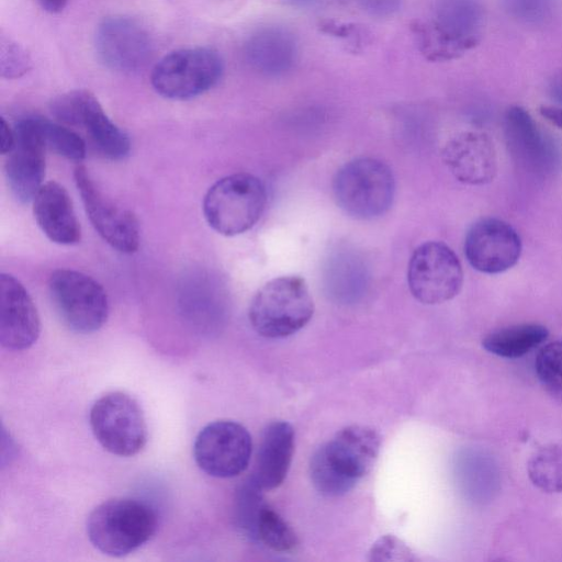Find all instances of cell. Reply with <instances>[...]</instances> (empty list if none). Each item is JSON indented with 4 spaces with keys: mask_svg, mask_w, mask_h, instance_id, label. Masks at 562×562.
Here are the masks:
<instances>
[{
    "mask_svg": "<svg viewBox=\"0 0 562 562\" xmlns=\"http://www.w3.org/2000/svg\"><path fill=\"white\" fill-rule=\"evenodd\" d=\"M380 447V435L369 426L350 425L340 429L311 458L314 487L328 497L350 492L374 467Z\"/></svg>",
    "mask_w": 562,
    "mask_h": 562,
    "instance_id": "6da1fadb",
    "label": "cell"
},
{
    "mask_svg": "<svg viewBox=\"0 0 562 562\" xmlns=\"http://www.w3.org/2000/svg\"><path fill=\"white\" fill-rule=\"evenodd\" d=\"M158 519L146 503L115 497L98 505L87 519V535L94 548L110 557L127 555L156 532Z\"/></svg>",
    "mask_w": 562,
    "mask_h": 562,
    "instance_id": "7a4b0ae2",
    "label": "cell"
},
{
    "mask_svg": "<svg viewBox=\"0 0 562 562\" xmlns=\"http://www.w3.org/2000/svg\"><path fill=\"white\" fill-rule=\"evenodd\" d=\"M314 314V303L304 279L297 276L274 278L254 295L248 318L266 338H284L302 329Z\"/></svg>",
    "mask_w": 562,
    "mask_h": 562,
    "instance_id": "3957f363",
    "label": "cell"
},
{
    "mask_svg": "<svg viewBox=\"0 0 562 562\" xmlns=\"http://www.w3.org/2000/svg\"><path fill=\"white\" fill-rule=\"evenodd\" d=\"M484 26L482 0H436L418 31L422 50L432 60L458 58L480 43Z\"/></svg>",
    "mask_w": 562,
    "mask_h": 562,
    "instance_id": "277c9868",
    "label": "cell"
},
{
    "mask_svg": "<svg viewBox=\"0 0 562 562\" xmlns=\"http://www.w3.org/2000/svg\"><path fill=\"white\" fill-rule=\"evenodd\" d=\"M334 198L349 216L372 220L386 213L395 194V180L383 161L362 157L345 164L333 181Z\"/></svg>",
    "mask_w": 562,
    "mask_h": 562,
    "instance_id": "5b68a950",
    "label": "cell"
},
{
    "mask_svg": "<svg viewBox=\"0 0 562 562\" xmlns=\"http://www.w3.org/2000/svg\"><path fill=\"white\" fill-rule=\"evenodd\" d=\"M267 192L260 179L247 172L216 181L203 200L207 224L218 234L236 236L250 229L260 218Z\"/></svg>",
    "mask_w": 562,
    "mask_h": 562,
    "instance_id": "8992f818",
    "label": "cell"
},
{
    "mask_svg": "<svg viewBox=\"0 0 562 562\" xmlns=\"http://www.w3.org/2000/svg\"><path fill=\"white\" fill-rule=\"evenodd\" d=\"M223 70V60L216 50L182 48L164 56L155 65L151 85L166 99L189 100L212 89Z\"/></svg>",
    "mask_w": 562,
    "mask_h": 562,
    "instance_id": "52a82bcc",
    "label": "cell"
},
{
    "mask_svg": "<svg viewBox=\"0 0 562 562\" xmlns=\"http://www.w3.org/2000/svg\"><path fill=\"white\" fill-rule=\"evenodd\" d=\"M54 306L71 330L91 334L109 316V301L103 286L92 277L71 269H57L48 279Z\"/></svg>",
    "mask_w": 562,
    "mask_h": 562,
    "instance_id": "ba28073f",
    "label": "cell"
},
{
    "mask_svg": "<svg viewBox=\"0 0 562 562\" xmlns=\"http://www.w3.org/2000/svg\"><path fill=\"white\" fill-rule=\"evenodd\" d=\"M89 419L94 438L112 454L135 456L147 442L143 409L126 393L110 392L98 398L90 409Z\"/></svg>",
    "mask_w": 562,
    "mask_h": 562,
    "instance_id": "9c48e42d",
    "label": "cell"
},
{
    "mask_svg": "<svg viewBox=\"0 0 562 562\" xmlns=\"http://www.w3.org/2000/svg\"><path fill=\"white\" fill-rule=\"evenodd\" d=\"M55 120L67 126L82 128L97 151L106 159H124L131 149L127 134L104 112L93 93L72 90L56 97L50 103Z\"/></svg>",
    "mask_w": 562,
    "mask_h": 562,
    "instance_id": "30bf717a",
    "label": "cell"
},
{
    "mask_svg": "<svg viewBox=\"0 0 562 562\" xmlns=\"http://www.w3.org/2000/svg\"><path fill=\"white\" fill-rule=\"evenodd\" d=\"M407 282L413 296L423 304H441L460 292L463 283L462 266L448 245L426 241L411 257Z\"/></svg>",
    "mask_w": 562,
    "mask_h": 562,
    "instance_id": "8fae6325",
    "label": "cell"
},
{
    "mask_svg": "<svg viewBox=\"0 0 562 562\" xmlns=\"http://www.w3.org/2000/svg\"><path fill=\"white\" fill-rule=\"evenodd\" d=\"M252 451L248 430L234 420H215L198 434L193 456L199 468L206 474L228 479L243 473Z\"/></svg>",
    "mask_w": 562,
    "mask_h": 562,
    "instance_id": "7c38bea8",
    "label": "cell"
},
{
    "mask_svg": "<svg viewBox=\"0 0 562 562\" xmlns=\"http://www.w3.org/2000/svg\"><path fill=\"white\" fill-rule=\"evenodd\" d=\"M74 178L86 213L98 234L117 251L135 252L139 246V225L136 216L108 198L98 188L85 166L79 165L75 168Z\"/></svg>",
    "mask_w": 562,
    "mask_h": 562,
    "instance_id": "4fadbf2b",
    "label": "cell"
},
{
    "mask_svg": "<svg viewBox=\"0 0 562 562\" xmlns=\"http://www.w3.org/2000/svg\"><path fill=\"white\" fill-rule=\"evenodd\" d=\"M94 45L103 65L119 72L138 71L154 56L149 32L138 21L123 15L109 16L98 25Z\"/></svg>",
    "mask_w": 562,
    "mask_h": 562,
    "instance_id": "5bb4252c",
    "label": "cell"
},
{
    "mask_svg": "<svg viewBox=\"0 0 562 562\" xmlns=\"http://www.w3.org/2000/svg\"><path fill=\"white\" fill-rule=\"evenodd\" d=\"M464 255L477 271L488 274L514 267L521 255V239L503 220L484 217L476 221L464 239Z\"/></svg>",
    "mask_w": 562,
    "mask_h": 562,
    "instance_id": "9a60e30c",
    "label": "cell"
},
{
    "mask_svg": "<svg viewBox=\"0 0 562 562\" xmlns=\"http://www.w3.org/2000/svg\"><path fill=\"white\" fill-rule=\"evenodd\" d=\"M13 128L15 144L7 155L4 176L12 195L19 202L27 203L44 184L46 147L33 116L20 120Z\"/></svg>",
    "mask_w": 562,
    "mask_h": 562,
    "instance_id": "2e32d148",
    "label": "cell"
},
{
    "mask_svg": "<svg viewBox=\"0 0 562 562\" xmlns=\"http://www.w3.org/2000/svg\"><path fill=\"white\" fill-rule=\"evenodd\" d=\"M41 333L36 306L24 285L9 273L0 274V342L21 351L32 347Z\"/></svg>",
    "mask_w": 562,
    "mask_h": 562,
    "instance_id": "e0dca14e",
    "label": "cell"
},
{
    "mask_svg": "<svg viewBox=\"0 0 562 562\" xmlns=\"http://www.w3.org/2000/svg\"><path fill=\"white\" fill-rule=\"evenodd\" d=\"M441 155L449 171L460 182L482 186L496 177V149L493 140L483 132L458 133L447 140Z\"/></svg>",
    "mask_w": 562,
    "mask_h": 562,
    "instance_id": "ac0fdd59",
    "label": "cell"
},
{
    "mask_svg": "<svg viewBox=\"0 0 562 562\" xmlns=\"http://www.w3.org/2000/svg\"><path fill=\"white\" fill-rule=\"evenodd\" d=\"M34 218L46 237L58 245H75L81 227L67 190L56 181L44 183L33 199Z\"/></svg>",
    "mask_w": 562,
    "mask_h": 562,
    "instance_id": "d6986e66",
    "label": "cell"
},
{
    "mask_svg": "<svg viewBox=\"0 0 562 562\" xmlns=\"http://www.w3.org/2000/svg\"><path fill=\"white\" fill-rule=\"evenodd\" d=\"M294 453V429L284 420L265 428L251 477L261 490H273L284 481Z\"/></svg>",
    "mask_w": 562,
    "mask_h": 562,
    "instance_id": "ffe728a7",
    "label": "cell"
},
{
    "mask_svg": "<svg viewBox=\"0 0 562 562\" xmlns=\"http://www.w3.org/2000/svg\"><path fill=\"white\" fill-rule=\"evenodd\" d=\"M247 64L265 76H280L294 65L297 55L293 35L281 27H267L249 37L245 45Z\"/></svg>",
    "mask_w": 562,
    "mask_h": 562,
    "instance_id": "44dd1931",
    "label": "cell"
},
{
    "mask_svg": "<svg viewBox=\"0 0 562 562\" xmlns=\"http://www.w3.org/2000/svg\"><path fill=\"white\" fill-rule=\"evenodd\" d=\"M548 336V329L540 324H519L490 333L482 346L495 356L516 359L541 345Z\"/></svg>",
    "mask_w": 562,
    "mask_h": 562,
    "instance_id": "7402d4cb",
    "label": "cell"
},
{
    "mask_svg": "<svg viewBox=\"0 0 562 562\" xmlns=\"http://www.w3.org/2000/svg\"><path fill=\"white\" fill-rule=\"evenodd\" d=\"M504 127L508 143L518 153L517 155L533 162L542 157L544 145L541 135L525 109L509 108L504 116Z\"/></svg>",
    "mask_w": 562,
    "mask_h": 562,
    "instance_id": "603a6c76",
    "label": "cell"
},
{
    "mask_svg": "<svg viewBox=\"0 0 562 562\" xmlns=\"http://www.w3.org/2000/svg\"><path fill=\"white\" fill-rule=\"evenodd\" d=\"M33 119L46 149L72 161H81L86 157V142L69 126L43 117Z\"/></svg>",
    "mask_w": 562,
    "mask_h": 562,
    "instance_id": "cb8c5ba5",
    "label": "cell"
},
{
    "mask_svg": "<svg viewBox=\"0 0 562 562\" xmlns=\"http://www.w3.org/2000/svg\"><path fill=\"white\" fill-rule=\"evenodd\" d=\"M531 482L547 493L562 492V446H548L537 451L528 462Z\"/></svg>",
    "mask_w": 562,
    "mask_h": 562,
    "instance_id": "d4e9b609",
    "label": "cell"
},
{
    "mask_svg": "<svg viewBox=\"0 0 562 562\" xmlns=\"http://www.w3.org/2000/svg\"><path fill=\"white\" fill-rule=\"evenodd\" d=\"M254 533L262 543L277 552L291 551L297 544L294 530L267 504H263L258 513Z\"/></svg>",
    "mask_w": 562,
    "mask_h": 562,
    "instance_id": "484cf974",
    "label": "cell"
},
{
    "mask_svg": "<svg viewBox=\"0 0 562 562\" xmlns=\"http://www.w3.org/2000/svg\"><path fill=\"white\" fill-rule=\"evenodd\" d=\"M535 368L547 393L562 404V340L541 347L536 356Z\"/></svg>",
    "mask_w": 562,
    "mask_h": 562,
    "instance_id": "4316f807",
    "label": "cell"
},
{
    "mask_svg": "<svg viewBox=\"0 0 562 562\" xmlns=\"http://www.w3.org/2000/svg\"><path fill=\"white\" fill-rule=\"evenodd\" d=\"M509 18L525 26L550 24L558 11V0H501Z\"/></svg>",
    "mask_w": 562,
    "mask_h": 562,
    "instance_id": "83f0119b",
    "label": "cell"
},
{
    "mask_svg": "<svg viewBox=\"0 0 562 562\" xmlns=\"http://www.w3.org/2000/svg\"><path fill=\"white\" fill-rule=\"evenodd\" d=\"M369 561H415L416 557L412 549L401 539L393 535H385L379 538L369 550Z\"/></svg>",
    "mask_w": 562,
    "mask_h": 562,
    "instance_id": "f1b7e54d",
    "label": "cell"
},
{
    "mask_svg": "<svg viewBox=\"0 0 562 562\" xmlns=\"http://www.w3.org/2000/svg\"><path fill=\"white\" fill-rule=\"evenodd\" d=\"M29 57L15 43L1 45V72L3 77L16 78L29 69Z\"/></svg>",
    "mask_w": 562,
    "mask_h": 562,
    "instance_id": "f546056e",
    "label": "cell"
},
{
    "mask_svg": "<svg viewBox=\"0 0 562 562\" xmlns=\"http://www.w3.org/2000/svg\"><path fill=\"white\" fill-rule=\"evenodd\" d=\"M366 12L376 16H389L401 8L402 0H355Z\"/></svg>",
    "mask_w": 562,
    "mask_h": 562,
    "instance_id": "4dcf8cb0",
    "label": "cell"
},
{
    "mask_svg": "<svg viewBox=\"0 0 562 562\" xmlns=\"http://www.w3.org/2000/svg\"><path fill=\"white\" fill-rule=\"evenodd\" d=\"M15 144L14 128H11L4 119L0 120V153L8 155Z\"/></svg>",
    "mask_w": 562,
    "mask_h": 562,
    "instance_id": "1f68e13d",
    "label": "cell"
},
{
    "mask_svg": "<svg viewBox=\"0 0 562 562\" xmlns=\"http://www.w3.org/2000/svg\"><path fill=\"white\" fill-rule=\"evenodd\" d=\"M539 112L547 121L562 128V106L542 105Z\"/></svg>",
    "mask_w": 562,
    "mask_h": 562,
    "instance_id": "d6a6232c",
    "label": "cell"
},
{
    "mask_svg": "<svg viewBox=\"0 0 562 562\" xmlns=\"http://www.w3.org/2000/svg\"><path fill=\"white\" fill-rule=\"evenodd\" d=\"M41 8L49 13H58L65 9L68 0H36Z\"/></svg>",
    "mask_w": 562,
    "mask_h": 562,
    "instance_id": "836d02e7",
    "label": "cell"
},
{
    "mask_svg": "<svg viewBox=\"0 0 562 562\" xmlns=\"http://www.w3.org/2000/svg\"><path fill=\"white\" fill-rule=\"evenodd\" d=\"M550 89L552 91V94L562 101V74H559V76L552 79Z\"/></svg>",
    "mask_w": 562,
    "mask_h": 562,
    "instance_id": "e575fe53",
    "label": "cell"
},
{
    "mask_svg": "<svg viewBox=\"0 0 562 562\" xmlns=\"http://www.w3.org/2000/svg\"><path fill=\"white\" fill-rule=\"evenodd\" d=\"M291 1H293L295 3H300V4H307V3H314L318 0H291Z\"/></svg>",
    "mask_w": 562,
    "mask_h": 562,
    "instance_id": "d590c367",
    "label": "cell"
}]
</instances>
